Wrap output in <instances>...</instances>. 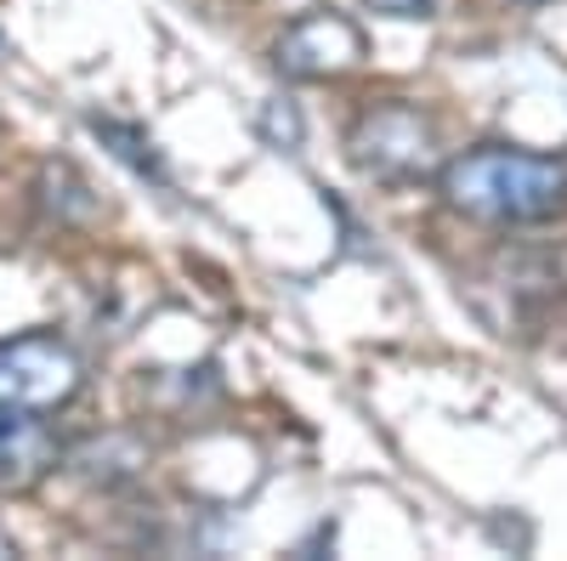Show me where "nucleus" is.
<instances>
[{
    "mask_svg": "<svg viewBox=\"0 0 567 561\" xmlns=\"http://www.w3.org/2000/svg\"><path fill=\"white\" fill-rule=\"evenodd\" d=\"M437 194L454 216L483 227H545L567 216V159L516 143H477L443 159Z\"/></svg>",
    "mask_w": 567,
    "mask_h": 561,
    "instance_id": "nucleus-1",
    "label": "nucleus"
},
{
    "mask_svg": "<svg viewBox=\"0 0 567 561\" xmlns=\"http://www.w3.org/2000/svg\"><path fill=\"white\" fill-rule=\"evenodd\" d=\"M347 159L369 176V181H425L443 170V136L437 120L420 103H369L352 125H347Z\"/></svg>",
    "mask_w": 567,
    "mask_h": 561,
    "instance_id": "nucleus-2",
    "label": "nucleus"
},
{
    "mask_svg": "<svg viewBox=\"0 0 567 561\" xmlns=\"http://www.w3.org/2000/svg\"><path fill=\"white\" fill-rule=\"evenodd\" d=\"M85 363L63 335H12L0 341V408L58 414L80 397Z\"/></svg>",
    "mask_w": 567,
    "mask_h": 561,
    "instance_id": "nucleus-3",
    "label": "nucleus"
},
{
    "mask_svg": "<svg viewBox=\"0 0 567 561\" xmlns=\"http://www.w3.org/2000/svg\"><path fill=\"white\" fill-rule=\"evenodd\" d=\"M358 58H363V29L341 12H307L272 45V63L284 80H336Z\"/></svg>",
    "mask_w": 567,
    "mask_h": 561,
    "instance_id": "nucleus-4",
    "label": "nucleus"
},
{
    "mask_svg": "<svg viewBox=\"0 0 567 561\" xmlns=\"http://www.w3.org/2000/svg\"><path fill=\"white\" fill-rule=\"evenodd\" d=\"M58 465V437L40 414L0 408V482H34Z\"/></svg>",
    "mask_w": 567,
    "mask_h": 561,
    "instance_id": "nucleus-5",
    "label": "nucleus"
},
{
    "mask_svg": "<svg viewBox=\"0 0 567 561\" xmlns=\"http://www.w3.org/2000/svg\"><path fill=\"white\" fill-rule=\"evenodd\" d=\"M85 125L97 131V136H103V148H109L114 159H125L142 181H159V187L171 181V176H165V165H159V154H154V143H148V136H142L136 125H125V120H103V114H91Z\"/></svg>",
    "mask_w": 567,
    "mask_h": 561,
    "instance_id": "nucleus-6",
    "label": "nucleus"
},
{
    "mask_svg": "<svg viewBox=\"0 0 567 561\" xmlns=\"http://www.w3.org/2000/svg\"><path fill=\"white\" fill-rule=\"evenodd\" d=\"M261 131L272 136L278 148H296V143H301V114H296L290 103H272V108H267V120H261Z\"/></svg>",
    "mask_w": 567,
    "mask_h": 561,
    "instance_id": "nucleus-7",
    "label": "nucleus"
},
{
    "mask_svg": "<svg viewBox=\"0 0 567 561\" xmlns=\"http://www.w3.org/2000/svg\"><path fill=\"white\" fill-rule=\"evenodd\" d=\"M363 7H374L381 18H432L437 0H363Z\"/></svg>",
    "mask_w": 567,
    "mask_h": 561,
    "instance_id": "nucleus-8",
    "label": "nucleus"
},
{
    "mask_svg": "<svg viewBox=\"0 0 567 561\" xmlns=\"http://www.w3.org/2000/svg\"><path fill=\"white\" fill-rule=\"evenodd\" d=\"M7 52H12V45H7V34H0V58H7Z\"/></svg>",
    "mask_w": 567,
    "mask_h": 561,
    "instance_id": "nucleus-9",
    "label": "nucleus"
}]
</instances>
